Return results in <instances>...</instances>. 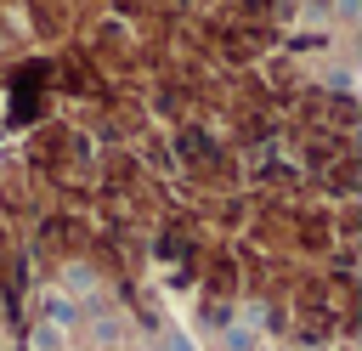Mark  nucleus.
Segmentation results:
<instances>
[{
  "instance_id": "1",
  "label": "nucleus",
  "mask_w": 362,
  "mask_h": 351,
  "mask_svg": "<svg viewBox=\"0 0 362 351\" xmlns=\"http://www.w3.org/2000/svg\"><path fill=\"white\" fill-rule=\"evenodd\" d=\"M170 351H192V345H187V340H181V334H170Z\"/></svg>"
}]
</instances>
